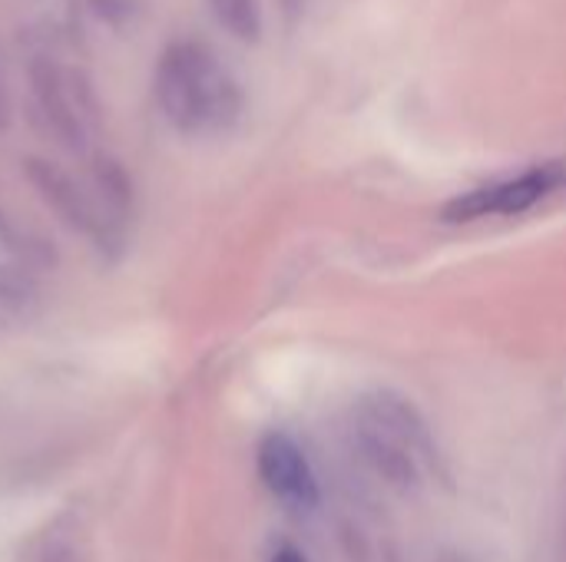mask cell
Listing matches in <instances>:
<instances>
[{"instance_id": "cell-6", "label": "cell", "mask_w": 566, "mask_h": 562, "mask_svg": "<svg viewBox=\"0 0 566 562\" xmlns=\"http://www.w3.org/2000/svg\"><path fill=\"white\" fill-rule=\"evenodd\" d=\"M259 477L265 490L292 510H312L318 503V480L305 450L289 434H265L259 444Z\"/></svg>"}, {"instance_id": "cell-5", "label": "cell", "mask_w": 566, "mask_h": 562, "mask_svg": "<svg viewBox=\"0 0 566 562\" xmlns=\"http://www.w3.org/2000/svg\"><path fill=\"white\" fill-rule=\"evenodd\" d=\"M566 185V162H541L517 176H504L484 182L458 199H451L441 212L444 222H481V219H511L521 215Z\"/></svg>"}, {"instance_id": "cell-2", "label": "cell", "mask_w": 566, "mask_h": 562, "mask_svg": "<svg viewBox=\"0 0 566 562\" xmlns=\"http://www.w3.org/2000/svg\"><path fill=\"white\" fill-rule=\"evenodd\" d=\"M352 431L361 457L398 487H415L421 467L431 457V437L418 407L391 391H375L358 397L352 414Z\"/></svg>"}, {"instance_id": "cell-10", "label": "cell", "mask_w": 566, "mask_h": 562, "mask_svg": "<svg viewBox=\"0 0 566 562\" xmlns=\"http://www.w3.org/2000/svg\"><path fill=\"white\" fill-rule=\"evenodd\" d=\"M43 562H76V556H73L66 547H50V550L43 553Z\"/></svg>"}, {"instance_id": "cell-4", "label": "cell", "mask_w": 566, "mask_h": 562, "mask_svg": "<svg viewBox=\"0 0 566 562\" xmlns=\"http://www.w3.org/2000/svg\"><path fill=\"white\" fill-rule=\"evenodd\" d=\"M27 179L40 192V199L66 222L73 232L86 235L96 248L116 252L123 245V225L106 212L99 192L93 185L76 182L66 169L46 159H27Z\"/></svg>"}, {"instance_id": "cell-1", "label": "cell", "mask_w": 566, "mask_h": 562, "mask_svg": "<svg viewBox=\"0 0 566 562\" xmlns=\"http://www.w3.org/2000/svg\"><path fill=\"white\" fill-rule=\"evenodd\" d=\"M153 89L163 116L182 132H226L242 116V86L212 50L192 40L163 50Z\"/></svg>"}, {"instance_id": "cell-9", "label": "cell", "mask_w": 566, "mask_h": 562, "mask_svg": "<svg viewBox=\"0 0 566 562\" xmlns=\"http://www.w3.org/2000/svg\"><path fill=\"white\" fill-rule=\"evenodd\" d=\"M269 562H308L305 560V553L302 550H295V547H279V550H272V556H269Z\"/></svg>"}, {"instance_id": "cell-8", "label": "cell", "mask_w": 566, "mask_h": 562, "mask_svg": "<svg viewBox=\"0 0 566 562\" xmlns=\"http://www.w3.org/2000/svg\"><path fill=\"white\" fill-rule=\"evenodd\" d=\"M209 7L226 33H232L235 40H245V43L259 40V33H262L259 0H209Z\"/></svg>"}, {"instance_id": "cell-11", "label": "cell", "mask_w": 566, "mask_h": 562, "mask_svg": "<svg viewBox=\"0 0 566 562\" xmlns=\"http://www.w3.org/2000/svg\"><path fill=\"white\" fill-rule=\"evenodd\" d=\"M10 123V93L3 86V76H0V129Z\"/></svg>"}, {"instance_id": "cell-7", "label": "cell", "mask_w": 566, "mask_h": 562, "mask_svg": "<svg viewBox=\"0 0 566 562\" xmlns=\"http://www.w3.org/2000/svg\"><path fill=\"white\" fill-rule=\"evenodd\" d=\"M40 288L23 238L0 215V325H27L36 315Z\"/></svg>"}, {"instance_id": "cell-3", "label": "cell", "mask_w": 566, "mask_h": 562, "mask_svg": "<svg viewBox=\"0 0 566 562\" xmlns=\"http://www.w3.org/2000/svg\"><path fill=\"white\" fill-rule=\"evenodd\" d=\"M30 89L53 139L73 152H83L96 123V99L86 76L60 60H36L30 70Z\"/></svg>"}]
</instances>
